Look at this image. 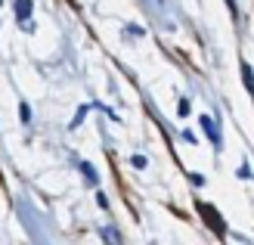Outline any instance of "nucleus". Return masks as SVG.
I'll return each instance as SVG.
<instances>
[{
    "mask_svg": "<svg viewBox=\"0 0 254 245\" xmlns=\"http://www.w3.org/2000/svg\"><path fill=\"white\" fill-rule=\"evenodd\" d=\"M81 171H84V177H87V183H96V171L90 164H81Z\"/></svg>",
    "mask_w": 254,
    "mask_h": 245,
    "instance_id": "obj_6",
    "label": "nucleus"
},
{
    "mask_svg": "<svg viewBox=\"0 0 254 245\" xmlns=\"http://www.w3.org/2000/svg\"><path fill=\"white\" fill-rule=\"evenodd\" d=\"M99 236H103L106 242H121V233H118V230H112V227H106V230H103Z\"/></svg>",
    "mask_w": 254,
    "mask_h": 245,
    "instance_id": "obj_5",
    "label": "nucleus"
},
{
    "mask_svg": "<svg viewBox=\"0 0 254 245\" xmlns=\"http://www.w3.org/2000/svg\"><path fill=\"white\" fill-rule=\"evenodd\" d=\"M239 177L248 180V177H251V167H248V164H242V167H239Z\"/></svg>",
    "mask_w": 254,
    "mask_h": 245,
    "instance_id": "obj_10",
    "label": "nucleus"
},
{
    "mask_svg": "<svg viewBox=\"0 0 254 245\" xmlns=\"http://www.w3.org/2000/svg\"><path fill=\"white\" fill-rule=\"evenodd\" d=\"M226 6H230V12H233V19L239 16V9H236V0H226Z\"/></svg>",
    "mask_w": 254,
    "mask_h": 245,
    "instance_id": "obj_11",
    "label": "nucleus"
},
{
    "mask_svg": "<svg viewBox=\"0 0 254 245\" xmlns=\"http://www.w3.org/2000/svg\"><path fill=\"white\" fill-rule=\"evenodd\" d=\"M195 208H198V214H201V217H205V224H208L214 233L223 239V236H226V224H223V217L217 214V208H214V205H208V202H201V199L195 202Z\"/></svg>",
    "mask_w": 254,
    "mask_h": 245,
    "instance_id": "obj_1",
    "label": "nucleus"
},
{
    "mask_svg": "<svg viewBox=\"0 0 254 245\" xmlns=\"http://www.w3.org/2000/svg\"><path fill=\"white\" fill-rule=\"evenodd\" d=\"M242 81L248 87V93H254V69L248 66V62H242Z\"/></svg>",
    "mask_w": 254,
    "mask_h": 245,
    "instance_id": "obj_4",
    "label": "nucleus"
},
{
    "mask_svg": "<svg viewBox=\"0 0 254 245\" xmlns=\"http://www.w3.org/2000/svg\"><path fill=\"white\" fill-rule=\"evenodd\" d=\"M130 164H133V167H146V159H143V156H133Z\"/></svg>",
    "mask_w": 254,
    "mask_h": 245,
    "instance_id": "obj_9",
    "label": "nucleus"
},
{
    "mask_svg": "<svg viewBox=\"0 0 254 245\" xmlns=\"http://www.w3.org/2000/svg\"><path fill=\"white\" fill-rule=\"evenodd\" d=\"M201 127H205V134L211 137V143H214V146H220V143H223L220 127H217V121H214V118H208V115H205V118H201Z\"/></svg>",
    "mask_w": 254,
    "mask_h": 245,
    "instance_id": "obj_2",
    "label": "nucleus"
},
{
    "mask_svg": "<svg viewBox=\"0 0 254 245\" xmlns=\"http://www.w3.org/2000/svg\"><path fill=\"white\" fill-rule=\"evenodd\" d=\"M16 19L28 22L31 19V0H16Z\"/></svg>",
    "mask_w": 254,
    "mask_h": 245,
    "instance_id": "obj_3",
    "label": "nucleus"
},
{
    "mask_svg": "<svg viewBox=\"0 0 254 245\" xmlns=\"http://www.w3.org/2000/svg\"><path fill=\"white\" fill-rule=\"evenodd\" d=\"M19 118H22L25 124H28V118H31V109H28V106H25V102H22V106H19Z\"/></svg>",
    "mask_w": 254,
    "mask_h": 245,
    "instance_id": "obj_7",
    "label": "nucleus"
},
{
    "mask_svg": "<svg viewBox=\"0 0 254 245\" xmlns=\"http://www.w3.org/2000/svg\"><path fill=\"white\" fill-rule=\"evenodd\" d=\"M177 112H180V115H189V99H180V106H177Z\"/></svg>",
    "mask_w": 254,
    "mask_h": 245,
    "instance_id": "obj_8",
    "label": "nucleus"
}]
</instances>
